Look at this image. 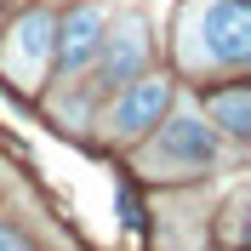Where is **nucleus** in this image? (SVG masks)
Masks as SVG:
<instances>
[{
  "mask_svg": "<svg viewBox=\"0 0 251 251\" xmlns=\"http://www.w3.org/2000/svg\"><path fill=\"white\" fill-rule=\"evenodd\" d=\"M183 63L188 69H240L251 57L246 0H188L183 6Z\"/></svg>",
  "mask_w": 251,
  "mask_h": 251,
  "instance_id": "1",
  "label": "nucleus"
},
{
  "mask_svg": "<svg viewBox=\"0 0 251 251\" xmlns=\"http://www.w3.org/2000/svg\"><path fill=\"white\" fill-rule=\"evenodd\" d=\"M205 109L217 114V126H223V131H234V137H246V131H251V97H246V86H228V92H217Z\"/></svg>",
  "mask_w": 251,
  "mask_h": 251,
  "instance_id": "7",
  "label": "nucleus"
},
{
  "mask_svg": "<svg viewBox=\"0 0 251 251\" xmlns=\"http://www.w3.org/2000/svg\"><path fill=\"white\" fill-rule=\"evenodd\" d=\"M211 160H217L211 126L194 109H183V114H172V120L160 126V137L143 149V172L149 177H194V172H205Z\"/></svg>",
  "mask_w": 251,
  "mask_h": 251,
  "instance_id": "2",
  "label": "nucleus"
},
{
  "mask_svg": "<svg viewBox=\"0 0 251 251\" xmlns=\"http://www.w3.org/2000/svg\"><path fill=\"white\" fill-rule=\"evenodd\" d=\"M103 29H109V17L97 12V6H75V12L57 23V34H51V51H57L63 75H75L80 63L97 51V40H103Z\"/></svg>",
  "mask_w": 251,
  "mask_h": 251,
  "instance_id": "6",
  "label": "nucleus"
},
{
  "mask_svg": "<svg viewBox=\"0 0 251 251\" xmlns=\"http://www.w3.org/2000/svg\"><path fill=\"white\" fill-rule=\"evenodd\" d=\"M0 251H29V240L12 234V228H0Z\"/></svg>",
  "mask_w": 251,
  "mask_h": 251,
  "instance_id": "8",
  "label": "nucleus"
},
{
  "mask_svg": "<svg viewBox=\"0 0 251 251\" xmlns=\"http://www.w3.org/2000/svg\"><path fill=\"white\" fill-rule=\"evenodd\" d=\"M166 103H172V80H131V86H120V97L109 109V137H120V143L143 137L149 126H160Z\"/></svg>",
  "mask_w": 251,
  "mask_h": 251,
  "instance_id": "4",
  "label": "nucleus"
},
{
  "mask_svg": "<svg viewBox=\"0 0 251 251\" xmlns=\"http://www.w3.org/2000/svg\"><path fill=\"white\" fill-rule=\"evenodd\" d=\"M97 51H103V69H97L103 92H120V86H131V80H137V69H143V57H149L143 17H126V23H114V34H103V40H97Z\"/></svg>",
  "mask_w": 251,
  "mask_h": 251,
  "instance_id": "5",
  "label": "nucleus"
},
{
  "mask_svg": "<svg viewBox=\"0 0 251 251\" xmlns=\"http://www.w3.org/2000/svg\"><path fill=\"white\" fill-rule=\"evenodd\" d=\"M51 34H57V17L51 12H23L6 34V51H0V69L6 80L17 86H34V80L46 75V57H51Z\"/></svg>",
  "mask_w": 251,
  "mask_h": 251,
  "instance_id": "3",
  "label": "nucleus"
}]
</instances>
